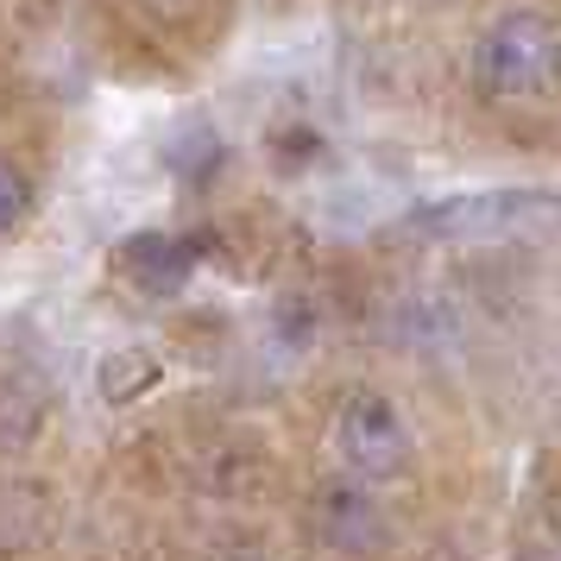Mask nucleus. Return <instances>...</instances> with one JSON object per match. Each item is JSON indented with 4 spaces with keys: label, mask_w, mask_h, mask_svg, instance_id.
I'll list each match as a JSON object with an SVG mask.
<instances>
[{
    "label": "nucleus",
    "mask_w": 561,
    "mask_h": 561,
    "mask_svg": "<svg viewBox=\"0 0 561 561\" xmlns=\"http://www.w3.org/2000/svg\"><path fill=\"white\" fill-rule=\"evenodd\" d=\"M334 448L354 467L359 480H398L410 460V430L404 416L391 410V398L379 391H354L341 404V423H334Z\"/></svg>",
    "instance_id": "obj_3"
},
{
    "label": "nucleus",
    "mask_w": 561,
    "mask_h": 561,
    "mask_svg": "<svg viewBox=\"0 0 561 561\" xmlns=\"http://www.w3.org/2000/svg\"><path fill=\"white\" fill-rule=\"evenodd\" d=\"M410 228L442 240V247H467V240H530V233L561 228V196L556 190H467V196H442V203L416 208Z\"/></svg>",
    "instance_id": "obj_1"
},
{
    "label": "nucleus",
    "mask_w": 561,
    "mask_h": 561,
    "mask_svg": "<svg viewBox=\"0 0 561 561\" xmlns=\"http://www.w3.org/2000/svg\"><path fill=\"white\" fill-rule=\"evenodd\" d=\"M26 208H32V178H26V164L0 158V233L20 228V221H26Z\"/></svg>",
    "instance_id": "obj_6"
},
{
    "label": "nucleus",
    "mask_w": 561,
    "mask_h": 561,
    "mask_svg": "<svg viewBox=\"0 0 561 561\" xmlns=\"http://www.w3.org/2000/svg\"><path fill=\"white\" fill-rule=\"evenodd\" d=\"M556 26L542 13H505L473 45V77L492 102H524L542 82H556Z\"/></svg>",
    "instance_id": "obj_2"
},
{
    "label": "nucleus",
    "mask_w": 561,
    "mask_h": 561,
    "mask_svg": "<svg viewBox=\"0 0 561 561\" xmlns=\"http://www.w3.org/2000/svg\"><path fill=\"white\" fill-rule=\"evenodd\" d=\"M196 259H203V240H178V233H127L121 240V272L146 297H178L196 272Z\"/></svg>",
    "instance_id": "obj_4"
},
{
    "label": "nucleus",
    "mask_w": 561,
    "mask_h": 561,
    "mask_svg": "<svg viewBox=\"0 0 561 561\" xmlns=\"http://www.w3.org/2000/svg\"><path fill=\"white\" fill-rule=\"evenodd\" d=\"M556 82H561V45H556Z\"/></svg>",
    "instance_id": "obj_8"
},
{
    "label": "nucleus",
    "mask_w": 561,
    "mask_h": 561,
    "mask_svg": "<svg viewBox=\"0 0 561 561\" xmlns=\"http://www.w3.org/2000/svg\"><path fill=\"white\" fill-rule=\"evenodd\" d=\"M158 379H164V366H158V354H146V347H114V354L102 359V373H95L107 404H133V398H146Z\"/></svg>",
    "instance_id": "obj_5"
},
{
    "label": "nucleus",
    "mask_w": 561,
    "mask_h": 561,
    "mask_svg": "<svg viewBox=\"0 0 561 561\" xmlns=\"http://www.w3.org/2000/svg\"><path fill=\"white\" fill-rule=\"evenodd\" d=\"M329 524H334V536H354V530L373 536V517L359 505V492H329Z\"/></svg>",
    "instance_id": "obj_7"
}]
</instances>
